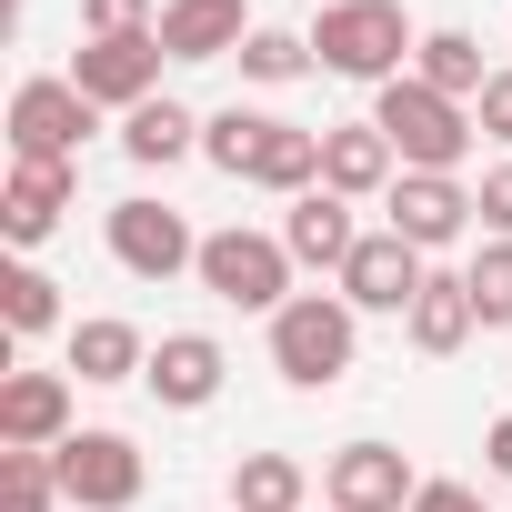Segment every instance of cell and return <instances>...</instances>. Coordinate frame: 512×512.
I'll use <instances>...</instances> for the list:
<instances>
[{
	"label": "cell",
	"mask_w": 512,
	"mask_h": 512,
	"mask_svg": "<svg viewBox=\"0 0 512 512\" xmlns=\"http://www.w3.org/2000/svg\"><path fill=\"white\" fill-rule=\"evenodd\" d=\"M412 512H482V492H472V482H422Z\"/></svg>",
	"instance_id": "32"
},
{
	"label": "cell",
	"mask_w": 512,
	"mask_h": 512,
	"mask_svg": "<svg viewBox=\"0 0 512 512\" xmlns=\"http://www.w3.org/2000/svg\"><path fill=\"white\" fill-rule=\"evenodd\" d=\"M462 282H472V312H482V332H502V322H512V241H482L472 262H462Z\"/></svg>",
	"instance_id": "27"
},
{
	"label": "cell",
	"mask_w": 512,
	"mask_h": 512,
	"mask_svg": "<svg viewBox=\"0 0 512 512\" xmlns=\"http://www.w3.org/2000/svg\"><path fill=\"white\" fill-rule=\"evenodd\" d=\"M51 472H61V502H81V512H131L141 482H151V462H141L131 432H71L51 452Z\"/></svg>",
	"instance_id": "7"
},
{
	"label": "cell",
	"mask_w": 512,
	"mask_h": 512,
	"mask_svg": "<svg viewBox=\"0 0 512 512\" xmlns=\"http://www.w3.org/2000/svg\"><path fill=\"white\" fill-rule=\"evenodd\" d=\"M81 31H91V41H131V31H161V0H81Z\"/></svg>",
	"instance_id": "29"
},
{
	"label": "cell",
	"mask_w": 512,
	"mask_h": 512,
	"mask_svg": "<svg viewBox=\"0 0 512 512\" xmlns=\"http://www.w3.org/2000/svg\"><path fill=\"white\" fill-rule=\"evenodd\" d=\"M231 512H312V472L292 452H241L231 462Z\"/></svg>",
	"instance_id": "20"
},
{
	"label": "cell",
	"mask_w": 512,
	"mask_h": 512,
	"mask_svg": "<svg viewBox=\"0 0 512 512\" xmlns=\"http://www.w3.org/2000/svg\"><path fill=\"white\" fill-rule=\"evenodd\" d=\"M412 492H422V472L392 442H342L322 462V502L332 512H412Z\"/></svg>",
	"instance_id": "10"
},
{
	"label": "cell",
	"mask_w": 512,
	"mask_h": 512,
	"mask_svg": "<svg viewBox=\"0 0 512 512\" xmlns=\"http://www.w3.org/2000/svg\"><path fill=\"white\" fill-rule=\"evenodd\" d=\"M181 151H201V121H191L181 101H141V111H121V161H141V171H171Z\"/></svg>",
	"instance_id": "21"
},
{
	"label": "cell",
	"mask_w": 512,
	"mask_h": 512,
	"mask_svg": "<svg viewBox=\"0 0 512 512\" xmlns=\"http://www.w3.org/2000/svg\"><path fill=\"white\" fill-rule=\"evenodd\" d=\"M221 372H231V352H221L211 332H161L141 382H151L161 412H201V402H221Z\"/></svg>",
	"instance_id": "13"
},
{
	"label": "cell",
	"mask_w": 512,
	"mask_h": 512,
	"mask_svg": "<svg viewBox=\"0 0 512 512\" xmlns=\"http://www.w3.org/2000/svg\"><path fill=\"white\" fill-rule=\"evenodd\" d=\"M482 472H492V482H512V412L482 432Z\"/></svg>",
	"instance_id": "33"
},
{
	"label": "cell",
	"mask_w": 512,
	"mask_h": 512,
	"mask_svg": "<svg viewBox=\"0 0 512 512\" xmlns=\"http://www.w3.org/2000/svg\"><path fill=\"white\" fill-rule=\"evenodd\" d=\"M412 51H422V31H412V11L402 0H322V21H312V61L332 71V81H402L412 71Z\"/></svg>",
	"instance_id": "1"
},
{
	"label": "cell",
	"mask_w": 512,
	"mask_h": 512,
	"mask_svg": "<svg viewBox=\"0 0 512 512\" xmlns=\"http://www.w3.org/2000/svg\"><path fill=\"white\" fill-rule=\"evenodd\" d=\"M412 81H432L442 101H482V41L472 31H422V51H412Z\"/></svg>",
	"instance_id": "23"
},
{
	"label": "cell",
	"mask_w": 512,
	"mask_h": 512,
	"mask_svg": "<svg viewBox=\"0 0 512 512\" xmlns=\"http://www.w3.org/2000/svg\"><path fill=\"white\" fill-rule=\"evenodd\" d=\"M472 332H482V312H472V282H462V272H432V282H422V302L402 312V342H412V352H432V362H452Z\"/></svg>",
	"instance_id": "18"
},
{
	"label": "cell",
	"mask_w": 512,
	"mask_h": 512,
	"mask_svg": "<svg viewBox=\"0 0 512 512\" xmlns=\"http://www.w3.org/2000/svg\"><path fill=\"white\" fill-rule=\"evenodd\" d=\"M71 372H81V382H141V372H151V342H141L131 322L91 312V322H71Z\"/></svg>",
	"instance_id": "19"
},
{
	"label": "cell",
	"mask_w": 512,
	"mask_h": 512,
	"mask_svg": "<svg viewBox=\"0 0 512 512\" xmlns=\"http://www.w3.org/2000/svg\"><path fill=\"white\" fill-rule=\"evenodd\" d=\"M382 231H402L422 262H432V251H452L462 231H482V201H472L462 171H402V181L382 191Z\"/></svg>",
	"instance_id": "5"
},
{
	"label": "cell",
	"mask_w": 512,
	"mask_h": 512,
	"mask_svg": "<svg viewBox=\"0 0 512 512\" xmlns=\"http://www.w3.org/2000/svg\"><path fill=\"white\" fill-rule=\"evenodd\" d=\"M302 71H322V61H312V31H272V21H262V31L241 41V81L282 91V81H302Z\"/></svg>",
	"instance_id": "26"
},
{
	"label": "cell",
	"mask_w": 512,
	"mask_h": 512,
	"mask_svg": "<svg viewBox=\"0 0 512 512\" xmlns=\"http://www.w3.org/2000/svg\"><path fill=\"white\" fill-rule=\"evenodd\" d=\"M161 31H131V41H81L71 51V91L91 101V111H141V101H161Z\"/></svg>",
	"instance_id": "8"
},
{
	"label": "cell",
	"mask_w": 512,
	"mask_h": 512,
	"mask_svg": "<svg viewBox=\"0 0 512 512\" xmlns=\"http://www.w3.org/2000/svg\"><path fill=\"white\" fill-rule=\"evenodd\" d=\"M262 31L241 0H161V51L171 61H241V41Z\"/></svg>",
	"instance_id": "17"
},
{
	"label": "cell",
	"mask_w": 512,
	"mask_h": 512,
	"mask_svg": "<svg viewBox=\"0 0 512 512\" xmlns=\"http://www.w3.org/2000/svg\"><path fill=\"white\" fill-rule=\"evenodd\" d=\"M282 251H292L302 272H332V282H342V262L362 251V221H352V201H342V191H302V201L282 211Z\"/></svg>",
	"instance_id": "15"
},
{
	"label": "cell",
	"mask_w": 512,
	"mask_h": 512,
	"mask_svg": "<svg viewBox=\"0 0 512 512\" xmlns=\"http://www.w3.org/2000/svg\"><path fill=\"white\" fill-rule=\"evenodd\" d=\"M71 442V372H11L0 382V452H61Z\"/></svg>",
	"instance_id": "12"
},
{
	"label": "cell",
	"mask_w": 512,
	"mask_h": 512,
	"mask_svg": "<svg viewBox=\"0 0 512 512\" xmlns=\"http://www.w3.org/2000/svg\"><path fill=\"white\" fill-rule=\"evenodd\" d=\"M422 282H432V262H422L402 231H362V251L342 262V302H352V312H392V322H402V312L422 302Z\"/></svg>",
	"instance_id": "11"
},
{
	"label": "cell",
	"mask_w": 512,
	"mask_h": 512,
	"mask_svg": "<svg viewBox=\"0 0 512 512\" xmlns=\"http://www.w3.org/2000/svg\"><path fill=\"white\" fill-rule=\"evenodd\" d=\"M372 131L402 151V171H462L472 161V141H482V121H472V101H442L432 81H382L372 91Z\"/></svg>",
	"instance_id": "2"
},
{
	"label": "cell",
	"mask_w": 512,
	"mask_h": 512,
	"mask_svg": "<svg viewBox=\"0 0 512 512\" xmlns=\"http://www.w3.org/2000/svg\"><path fill=\"white\" fill-rule=\"evenodd\" d=\"M51 502H61L51 452H0V512H51Z\"/></svg>",
	"instance_id": "28"
},
{
	"label": "cell",
	"mask_w": 512,
	"mask_h": 512,
	"mask_svg": "<svg viewBox=\"0 0 512 512\" xmlns=\"http://www.w3.org/2000/svg\"><path fill=\"white\" fill-rule=\"evenodd\" d=\"M292 251H282V231H201V292L211 302H231V312H282L292 302Z\"/></svg>",
	"instance_id": "4"
},
{
	"label": "cell",
	"mask_w": 512,
	"mask_h": 512,
	"mask_svg": "<svg viewBox=\"0 0 512 512\" xmlns=\"http://www.w3.org/2000/svg\"><path fill=\"white\" fill-rule=\"evenodd\" d=\"M0 322H11V342H41L61 322V282L41 262H11V272H0Z\"/></svg>",
	"instance_id": "25"
},
{
	"label": "cell",
	"mask_w": 512,
	"mask_h": 512,
	"mask_svg": "<svg viewBox=\"0 0 512 512\" xmlns=\"http://www.w3.org/2000/svg\"><path fill=\"white\" fill-rule=\"evenodd\" d=\"M262 141H272V111H211L201 121V161L221 171V181H251V161H262Z\"/></svg>",
	"instance_id": "24"
},
{
	"label": "cell",
	"mask_w": 512,
	"mask_h": 512,
	"mask_svg": "<svg viewBox=\"0 0 512 512\" xmlns=\"http://www.w3.org/2000/svg\"><path fill=\"white\" fill-rule=\"evenodd\" d=\"M251 181H262V191H282V201L322 191V131H302V121H272V141H262V161H251Z\"/></svg>",
	"instance_id": "22"
},
{
	"label": "cell",
	"mask_w": 512,
	"mask_h": 512,
	"mask_svg": "<svg viewBox=\"0 0 512 512\" xmlns=\"http://www.w3.org/2000/svg\"><path fill=\"white\" fill-rule=\"evenodd\" d=\"M322 512H332V502H322Z\"/></svg>",
	"instance_id": "34"
},
{
	"label": "cell",
	"mask_w": 512,
	"mask_h": 512,
	"mask_svg": "<svg viewBox=\"0 0 512 512\" xmlns=\"http://www.w3.org/2000/svg\"><path fill=\"white\" fill-rule=\"evenodd\" d=\"M352 362H362V312L342 292H292L272 312V372L292 392H332Z\"/></svg>",
	"instance_id": "3"
},
{
	"label": "cell",
	"mask_w": 512,
	"mask_h": 512,
	"mask_svg": "<svg viewBox=\"0 0 512 512\" xmlns=\"http://www.w3.org/2000/svg\"><path fill=\"white\" fill-rule=\"evenodd\" d=\"M472 201H482V241H512V161H492L472 181Z\"/></svg>",
	"instance_id": "30"
},
{
	"label": "cell",
	"mask_w": 512,
	"mask_h": 512,
	"mask_svg": "<svg viewBox=\"0 0 512 512\" xmlns=\"http://www.w3.org/2000/svg\"><path fill=\"white\" fill-rule=\"evenodd\" d=\"M101 131V111L71 91V81H21L11 91V161H81V141Z\"/></svg>",
	"instance_id": "9"
},
{
	"label": "cell",
	"mask_w": 512,
	"mask_h": 512,
	"mask_svg": "<svg viewBox=\"0 0 512 512\" xmlns=\"http://www.w3.org/2000/svg\"><path fill=\"white\" fill-rule=\"evenodd\" d=\"M402 181V151L372 131V121H332L322 131V191H342V201H382Z\"/></svg>",
	"instance_id": "16"
},
{
	"label": "cell",
	"mask_w": 512,
	"mask_h": 512,
	"mask_svg": "<svg viewBox=\"0 0 512 512\" xmlns=\"http://www.w3.org/2000/svg\"><path fill=\"white\" fill-rule=\"evenodd\" d=\"M71 191H81V161H11V181H0V231H11L21 251L51 241L61 211H71Z\"/></svg>",
	"instance_id": "14"
},
{
	"label": "cell",
	"mask_w": 512,
	"mask_h": 512,
	"mask_svg": "<svg viewBox=\"0 0 512 512\" xmlns=\"http://www.w3.org/2000/svg\"><path fill=\"white\" fill-rule=\"evenodd\" d=\"M111 262H121L131 282H181V272H201V231H191L171 201L131 191V201H111Z\"/></svg>",
	"instance_id": "6"
},
{
	"label": "cell",
	"mask_w": 512,
	"mask_h": 512,
	"mask_svg": "<svg viewBox=\"0 0 512 512\" xmlns=\"http://www.w3.org/2000/svg\"><path fill=\"white\" fill-rule=\"evenodd\" d=\"M472 121H482V141H502V151H512V71H492V81H482Z\"/></svg>",
	"instance_id": "31"
}]
</instances>
